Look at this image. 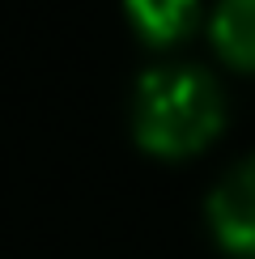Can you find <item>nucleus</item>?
<instances>
[{"label": "nucleus", "instance_id": "f257e3e1", "mask_svg": "<svg viewBox=\"0 0 255 259\" xmlns=\"http://www.w3.org/2000/svg\"><path fill=\"white\" fill-rule=\"evenodd\" d=\"M136 140L153 153H191L221 127V90L196 64H162L136 81Z\"/></svg>", "mask_w": 255, "mask_h": 259}, {"label": "nucleus", "instance_id": "f03ea898", "mask_svg": "<svg viewBox=\"0 0 255 259\" xmlns=\"http://www.w3.org/2000/svg\"><path fill=\"white\" fill-rule=\"evenodd\" d=\"M217 238L238 255H255V153L242 157L208 196Z\"/></svg>", "mask_w": 255, "mask_h": 259}, {"label": "nucleus", "instance_id": "7ed1b4c3", "mask_svg": "<svg viewBox=\"0 0 255 259\" xmlns=\"http://www.w3.org/2000/svg\"><path fill=\"white\" fill-rule=\"evenodd\" d=\"M212 42L226 60L255 68V0H221L212 17Z\"/></svg>", "mask_w": 255, "mask_h": 259}, {"label": "nucleus", "instance_id": "20e7f679", "mask_svg": "<svg viewBox=\"0 0 255 259\" xmlns=\"http://www.w3.org/2000/svg\"><path fill=\"white\" fill-rule=\"evenodd\" d=\"M123 5H128L132 26L153 42L183 34L191 26V17H196V0H123Z\"/></svg>", "mask_w": 255, "mask_h": 259}]
</instances>
